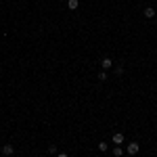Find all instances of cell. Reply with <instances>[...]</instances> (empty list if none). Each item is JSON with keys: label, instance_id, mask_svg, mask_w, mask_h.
Returning <instances> with one entry per match:
<instances>
[{"label": "cell", "instance_id": "12", "mask_svg": "<svg viewBox=\"0 0 157 157\" xmlns=\"http://www.w3.org/2000/svg\"><path fill=\"white\" fill-rule=\"evenodd\" d=\"M155 23H157V15H155Z\"/></svg>", "mask_w": 157, "mask_h": 157}, {"label": "cell", "instance_id": "1", "mask_svg": "<svg viewBox=\"0 0 157 157\" xmlns=\"http://www.w3.org/2000/svg\"><path fill=\"white\" fill-rule=\"evenodd\" d=\"M126 151H128L130 155H136V153L140 151V145H138V143H130V145L126 147Z\"/></svg>", "mask_w": 157, "mask_h": 157}, {"label": "cell", "instance_id": "8", "mask_svg": "<svg viewBox=\"0 0 157 157\" xmlns=\"http://www.w3.org/2000/svg\"><path fill=\"white\" fill-rule=\"evenodd\" d=\"M98 151L105 153V151H107V143H98Z\"/></svg>", "mask_w": 157, "mask_h": 157}, {"label": "cell", "instance_id": "9", "mask_svg": "<svg viewBox=\"0 0 157 157\" xmlns=\"http://www.w3.org/2000/svg\"><path fill=\"white\" fill-rule=\"evenodd\" d=\"M98 80H101V82H105V80H107V73L101 71V73H98Z\"/></svg>", "mask_w": 157, "mask_h": 157}, {"label": "cell", "instance_id": "3", "mask_svg": "<svg viewBox=\"0 0 157 157\" xmlns=\"http://www.w3.org/2000/svg\"><path fill=\"white\" fill-rule=\"evenodd\" d=\"M13 153H15V147H13V145H4V147H2V155L9 157V155H13Z\"/></svg>", "mask_w": 157, "mask_h": 157}, {"label": "cell", "instance_id": "13", "mask_svg": "<svg viewBox=\"0 0 157 157\" xmlns=\"http://www.w3.org/2000/svg\"><path fill=\"white\" fill-rule=\"evenodd\" d=\"M61 2H63V0H61Z\"/></svg>", "mask_w": 157, "mask_h": 157}, {"label": "cell", "instance_id": "11", "mask_svg": "<svg viewBox=\"0 0 157 157\" xmlns=\"http://www.w3.org/2000/svg\"><path fill=\"white\" fill-rule=\"evenodd\" d=\"M57 157H69V155H67V153H59Z\"/></svg>", "mask_w": 157, "mask_h": 157}, {"label": "cell", "instance_id": "4", "mask_svg": "<svg viewBox=\"0 0 157 157\" xmlns=\"http://www.w3.org/2000/svg\"><path fill=\"white\" fill-rule=\"evenodd\" d=\"M101 65H103V69H111L113 67V61L109 59V57H105V59L101 61Z\"/></svg>", "mask_w": 157, "mask_h": 157}, {"label": "cell", "instance_id": "6", "mask_svg": "<svg viewBox=\"0 0 157 157\" xmlns=\"http://www.w3.org/2000/svg\"><path fill=\"white\" fill-rule=\"evenodd\" d=\"M67 6H69L71 11H75V9L80 6V2H78V0H67Z\"/></svg>", "mask_w": 157, "mask_h": 157}, {"label": "cell", "instance_id": "10", "mask_svg": "<svg viewBox=\"0 0 157 157\" xmlns=\"http://www.w3.org/2000/svg\"><path fill=\"white\" fill-rule=\"evenodd\" d=\"M115 73H117V75H121V73H124V67H121V65H117V67H115Z\"/></svg>", "mask_w": 157, "mask_h": 157}, {"label": "cell", "instance_id": "7", "mask_svg": "<svg viewBox=\"0 0 157 157\" xmlns=\"http://www.w3.org/2000/svg\"><path fill=\"white\" fill-rule=\"evenodd\" d=\"M113 155H115V157H121V155H124V149H121V147H115V149H113Z\"/></svg>", "mask_w": 157, "mask_h": 157}, {"label": "cell", "instance_id": "5", "mask_svg": "<svg viewBox=\"0 0 157 157\" xmlns=\"http://www.w3.org/2000/svg\"><path fill=\"white\" fill-rule=\"evenodd\" d=\"M113 143H115V145H121V143H124V134L115 132V134H113Z\"/></svg>", "mask_w": 157, "mask_h": 157}, {"label": "cell", "instance_id": "2", "mask_svg": "<svg viewBox=\"0 0 157 157\" xmlns=\"http://www.w3.org/2000/svg\"><path fill=\"white\" fill-rule=\"evenodd\" d=\"M143 15H145L147 19H153V17H155L157 13H155V9H153V6H147V9H145V13H143Z\"/></svg>", "mask_w": 157, "mask_h": 157}]
</instances>
